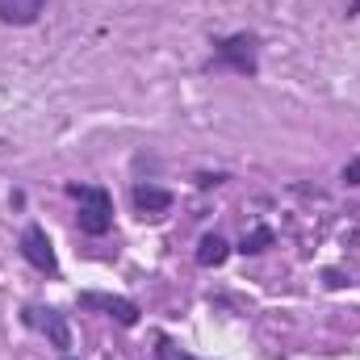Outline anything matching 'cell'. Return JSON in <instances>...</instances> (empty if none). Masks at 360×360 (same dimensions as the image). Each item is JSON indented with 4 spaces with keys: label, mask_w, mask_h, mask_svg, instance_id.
<instances>
[{
    "label": "cell",
    "mask_w": 360,
    "mask_h": 360,
    "mask_svg": "<svg viewBox=\"0 0 360 360\" xmlns=\"http://www.w3.org/2000/svg\"><path fill=\"white\" fill-rule=\"evenodd\" d=\"M272 226H252L248 235H243V243H239V252L243 256H256V252H264V248H272Z\"/></svg>",
    "instance_id": "obj_9"
},
{
    "label": "cell",
    "mask_w": 360,
    "mask_h": 360,
    "mask_svg": "<svg viewBox=\"0 0 360 360\" xmlns=\"http://www.w3.org/2000/svg\"><path fill=\"white\" fill-rule=\"evenodd\" d=\"M63 360H76V356H63Z\"/></svg>",
    "instance_id": "obj_13"
},
{
    "label": "cell",
    "mask_w": 360,
    "mask_h": 360,
    "mask_svg": "<svg viewBox=\"0 0 360 360\" xmlns=\"http://www.w3.org/2000/svg\"><path fill=\"white\" fill-rule=\"evenodd\" d=\"M76 306H80V310H101V314H109L117 327H139V306H134L130 297L89 289V293H80V297H76Z\"/></svg>",
    "instance_id": "obj_4"
},
{
    "label": "cell",
    "mask_w": 360,
    "mask_h": 360,
    "mask_svg": "<svg viewBox=\"0 0 360 360\" xmlns=\"http://www.w3.org/2000/svg\"><path fill=\"white\" fill-rule=\"evenodd\" d=\"M226 256H231V243L222 235H201V243H197V264L201 269H218V264H226Z\"/></svg>",
    "instance_id": "obj_8"
},
{
    "label": "cell",
    "mask_w": 360,
    "mask_h": 360,
    "mask_svg": "<svg viewBox=\"0 0 360 360\" xmlns=\"http://www.w3.org/2000/svg\"><path fill=\"white\" fill-rule=\"evenodd\" d=\"M25 323L38 327L55 348H72V331H68V323H63L59 310H51V306H25Z\"/></svg>",
    "instance_id": "obj_5"
},
{
    "label": "cell",
    "mask_w": 360,
    "mask_h": 360,
    "mask_svg": "<svg viewBox=\"0 0 360 360\" xmlns=\"http://www.w3.org/2000/svg\"><path fill=\"white\" fill-rule=\"evenodd\" d=\"M210 46H214V55H210V63H205V68L239 72V76H256V72H260V59H256V55H260V38H256V34L239 30V34L214 38Z\"/></svg>",
    "instance_id": "obj_1"
},
{
    "label": "cell",
    "mask_w": 360,
    "mask_h": 360,
    "mask_svg": "<svg viewBox=\"0 0 360 360\" xmlns=\"http://www.w3.org/2000/svg\"><path fill=\"white\" fill-rule=\"evenodd\" d=\"M176 360H193V356H184V352H180V356H176Z\"/></svg>",
    "instance_id": "obj_12"
},
{
    "label": "cell",
    "mask_w": 360,
    "mask_h": 360,
    "mask_svg": "<svg viewBox=\"0 0 360 360\" xmlns=\"http://www.w3.org/2000/svg\"><path fill=\"white\" fill-rule=\"evenodd\" d=\"M46 13V0H0V21L4 25H34Z\"/></svg>",
    "instance_id": "obj_7"
},
{
    "label": "cell",
    "mask_w": 360,
    "mask_h": 360,
    "mask_svg": "<svg viewBox=\"0 0 360 360\" xmlns=\"http://www.w3.org/2000/svg\"><path fill=\"white\" fill-rule=\"evenodd\" d=\"M68 197L80 201V210H76V226H80L84 235L101 239V235L113 231V197H109L101 184H68Z\"/></svg>",
    "instance_id": "obj_2"
},
{
    "label": "cell",
    "mask_w": 360,
    "mask_h": 360,
    "mask_svg": "<svg viewBox=\"0 0 360 360\" xmlns=\"http://www.w3.org/2000/svg\"><path fill=\"white\" fill-rule=\"evenodd\" d=\"M348 17H360V0H348Z\"/></svg>",
    "instance_id": "obj_11"
},
{
    "label": "cell",
    "mask_w": 360,
    "mask_h": 360,
    "mask_svg": "<svg viewBox=\"0 0 360 360\" xmlns=\"http://www.w3.org/2000/svg\"><path fill=\"white\" fill-rule=\"evenodd\" d=\"M17 248H21V260H25L30 269L46 272V276H59V256H55V243H51V235H46L38 222H30V226L21 231Z\"/></svg>",
    "instance_id": "obj_3"
},
{
    "label": "cell",
    "mask_w": 360,
    "mask_h": 360,
    "mask_svg": "<svg viewBox=\"0 0 360 360\" xmlns=\"http://www.w3.org/2000/svg\"><path fill=\"white\" fill-rule=\"evenodd\" d=\"M344 180H348V184H360V160H348V164H344Z\"/></svg>",
    "instance_id": "obj_10"
},
{
    "label": "cell",
    "mask_w": 360,
    "mask_h": 360,
    "mask_svg": "<svg viewBox=\"0 0 360 360\" xmlns=\"http://www.w3.org/2000/svg\"><path fill=\"white\" fill-rule=\"evenodd\" d=\"M130 197H134V210H139L143 218H160V214H168L172 201H176V197H172L168 188H160V184H134Z\"/></svg>",
    "instance_id": "obj_6"
}]
</instances>
